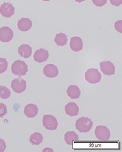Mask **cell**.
Instances as JSON below:
<instances>
[{
    "label": "cell",
    "mask_w": 122,
    "mask_h": 152,
    "mask_svg": "<svg viewBox=\"0 0 122 152\" xmlns=\"http://www.w3.org/2000/svg\"><path fill=\"white\" fill-rule=\"evenodd\" d=\"M100 68L101 70L104 75L111 76L115 74V67L114 64L110 61H104L100 63Z\"/></svg>",
    "instance_id": "9"
},
{
    "label": "cell",
    "mask_w": 122,
    "mask_h": 152,
    "mask_svg": "<svg viewBox=\"0 0 122 152\" xmlns=\"http://www.w3.org/2000/svg\"><path fill=\"white\" fill-rule=\"evenodd\" d=\"M11 70L12 74L21 77L24 76L28 72V66L26 64L20 60L14 61L12 64Z\"/></svg>",
    "instance_id": "2"
},
{
    "label": "cell",
    "mask_w": 122,
    "mask_h": 152,
    "mask_svg": "<svg viewBox=\"0 0 122 152\" xmlns=\"http://www.w3.org/2000/svg\"><path fill=\"white\" fill-rule=\"evenodd\" d=\"M42 1H50V0H42Z\"/></svg>",
    "instance_id": "30"
},
{
    "label": "cell",
    "mask_w": 122,
    "mask_h": 152,
    "mask_svg": "<svg viewBox=\"0 0 122 152\" xmlns=\"http://www.w3.org/2000/svg\"><path fill=\"white\" fill-rule=\"evenodd\" d=\"M45 150H50V151H53V149H49V148H45V149L43 150V151H44Z\"/></svg>",
    "instance_id": "29"
},
{
    "label": "cell",
    "mask_w": 122,
    "mask_h": 152,
    "mask_svg": "<svg viewBox=\"0 0 122 152\" xmlns=\"http://www.w3.org/2000/svg\"><path fill=\"white\" fill-rule=\"evenodd\" d=\"M8 64L5 58H0V74L6 72L8 69Z\"/></svg>",
    "instance_id": "22"
},
{
    "label": "cell",
    "mask_w": 122,
    "mask_h": 152,
    "mask_svg": "<svg viewBox=\"0 0 122 152\" xmlns=\"http://www.w3.org/2000/svg\"><path fill=\"white\" fill-rule=\"evenodd\" d=\"M85 79L90 84H96L101 80V75L96 68H90L85 73Z\"/></svg>",
    "instance_id": "3"
},
{
    "label": "cell",
    "mask_w": 122,
    "mask_h": 152,
    "mask_svg": "<svg viewBox=\"0 0 122 152\" xmlns=\"http://www.w3.org/2000/svg\"><path fill=\"white\" fill-rule=\"evenodd\" d=\"M78 139H79V137L74 131H68L65 134V141L66 143L69 145H71L73 141H77Z\"/></svg>",
    "instance_id": "20"
},
{
    "label": "cell",
    "mask_w": 122,
    "mask_h": 152,
    "mask_svg": "<svg viewBox=\"0 0 122 152\" xmlns=\"http://www.w3.org/2000/svg\"><path fill=\"white\" fill-rule=\"evenodd\" d=\"M43 139V137L42 136V134L40 133H33L29 137V142L31 145H40L41 143H42Z\"/></svg>",
    "instance_id": "18"
},
{
    "label": "cell",
    "mask_w": 122,
    "mask_h": 152,
    "mask_svg": "<svg viewBox=\"0 0 122 152\" xmlns=\"http://www.w3.org/2000/svg\"><path fill=\"white\" fill-rule=\"evenodd\" d=\"M8 114L6 105L3 103H0V118H3Z\"/></svg>",
    "instance_id": "23"
},
{
    "label": "cell",
    "mask_w": 122,
    "mask_h": 152,
    "mask_svg": "<svg viewBox=\"0 0 122 152\" xmlns=\"http://www.w3.org/2000/svg\"><path fill=\"white\" fill-rule=\"evenodd\" d=\"M6 149V144L4 139H0V152L4 151Z\"/></svg>",
    "instance_id": "26"
},
{
    "label": "cell",
    "mask_w": 122,
    "mask_h": 152,
    "mask_svg": "<svg viewBox=\"0 0 122 152\" xmlns=\"http://www.w3.org/2000/svg\"><path fill=\"white\" fill-rule=\"evenodd\" d=\"M111 4L115 6H119L122 4V0H110Z\"/></svg>",
    "instance_id": "27"
},
{
    "label": "cell",
    "mask_w": 122,
    "mask_h": 152,
    "mask_svg": "<svg viewBox=\"0 0 122 152\" xmlns=\"http://www.w3.org/2000/svg\"><path fill=\"white\" fill-rule=\"evenodd\" d=\"M49 58L48 51L45 49H38L35 51L33 55V59L36 62L43 63L46 62Z\"/></svg>",
    "instance_id": "10"
},
{
    "label": "cell",
    "mask_w": 122,
    "mask_h": 152,
    "mask_svg": "<svg viewBox=\"0 0 122 152\" xmlns=\"http://www.w3.org/2000/svg\"><path fill=\"white\" fill-rule=\"evenodd\" d=\"M67 37L66 34L60 33L56 35L54 38V42L59 47H62V46L65 45L67 43Z\"/></svg>",
    "instance_id": "19"
},
{
    "label": "cell",
    "mask_w": 122,
    "mask_h": 152,
    "mask_svg": "<svg viewBox=\"0 0 122 152\" xmlns=\"http://www.w3.org/2000/svg\"><path fill=\"white\" fill-rule=\"evenodd\" d=\"M43 71L46 77L50 78H54L58 75V68L52 64H48L45 66Z\"/></svg>",
    "instance_id": "11"
},
{
    "label": "cell",
    "mask_w": 122,
    "mask_h": 152,
    "mask_svg": "<svg viewBox=\"0 0 122 152\" xmlns=\"http://www.w3.org/2000/svg\"><path fill=\"white\" fill-rule=\"evenodd\" d=\"M38 107L35 104H29L24 108V114L27 118H34L38 114Z\"/></svg>",
    "instance_id": "15"
},
{
    "label": "cell",
    "mask_w": 122,
    "mask_h": 152,
    "mask_svg": "<svg viewBox=\"0 0 122 152\" xmlns=\"http://www.w3.org/2000/svg\"><path fill=\"white\" fill-rule=\"evenodd\" d=\"M92 3L97 7H102L107 4V0H92Z\"/></svg>",
    "instance_id": "24"
},
{
    "label": "cell",
    "mask_w": 122,
    "mask_h": 152,
    "mask_svg": "<svg viewBox=\"0 0 122 152\" xmlns=\"http://www.w3.org/2000/svg\"><path fill=\"white\" fill-rule=\"evenodd\" d=\"M79 108L78 105L74 102H69L65 105V113L69 116H76L79 114Z\"/></svg>",
    "instance_id": "14"
},
{
    "label": "cell",
    "mask_w": 122,
    "mask_h": 152,
    "mask_svg": "<svg viewBox=\"0 0 122 152\" xmlns=\"http://www.w3.org/2000/svg\"><path fill=\"white\" fill-rule=\"evenodd\" d=\"M15 8L10 2H4L0 6V14L6 18H10L14 14Z\"/></svg>",
    "instance_id": "7"
},
{
    "label": "cell",
    "mask_w": 122,
    "mask_h": 152,
    "mask_svg": "<svg viewBox=\"0 0 122 152\" xmlns=\"http://www.w3.org/2000/svg\"><path fill=\"white\" fill-rule=\"evenodd\" d=\"M83 41L82 39L79 37H73L71 38L69 46L71 50L75 52L80 51L83 49Z\"/></svg>",
    "instance_id": "12"
},
{
    "label": "cell",
    "mask_w": 122,
    "mask_h": 152,
    "mask_svg": "<svg viewBox=\"0 0 122 152\" xmlns=\"http://www.w3.org/2000/svg\"><path fill=\"white\" fill-rule=\"evenodd\" d=\"M11 87L14 92L16 94H21L26 90V82L22 78L18 77L12 80Z\"/></svg>",
    "instance_id": "6"
},
{
    "label": "cell",
    "mask_w": 122,
    "mask_h": 152,
    "mask_svg": "<svg viewBox=\"0 0 122 152\" xmlns=\"http://www.w3.org/2000/svg\"><path fill=\"white\" fill-rule=\"evenodd\" d=\"M14 37V33L12 29L8 26L0 28V41L3 43H8Z\"/></svg>",
    "instance_id": "8"
},
{
    "label": "cell",
    "mask_w": 122,
    "mask_h": 152,
    "mask_svg": "<svg viewBox=\"0 0 122 152\" xmlns=\"http://www.w3.org/2000/svg\"><path fill=\"white\" fill-rule=\"evenodd\" d=\"M75 1H76V2H77V3H82V2L84 1L85 0H75Z\"/></svg>",
    "instance_id": "28"
},
{
    "label": "cell",
    "mask_w": 122,
    "mask_h": 152,
    "mask_svg": "<svg viewBox=\"0 0 122 152\" xmlns=\"http://www.w3.org/2000/svg\"><path fill=\"white\" fill-rule=\"evenodd\" d=\"M75 128L80 133H87L92 129L93 122L87 117H81L75 122Z\"/></svg>",
    "instance_id": "1"
},
{
    "label": "cell",
    "mask_w": 122,
    "mask_h": 152,
    "mask_svg": "<svg viewBox=\"0 0 122 152\" xmlns=\"http://www.w3.org/2000/svg\"><path fill=\"white\" fill-rule=\"evenodd\" d=\"M11 92L8 88L5 86H0V98L3 99H7L10 97Z\"/></svg>",
    "instance_id": "21"
},
{
    "label": "cell",
    "mask_w": 122,
    "mask_h": 152,
    "mask_svg": "<svg viewBox=\"0 0 122 152\" xmlns=\"http://www.w3.org/2000/svg\"><path fill=\"white\" fill-rule=\"evenodd\" d=\"M94 134L96 138L98 140H109L111 137V133H110L109 129L104 126H97L95 129Z\"/></svg>",
    "instance_id": "5"
},
{
    "label": "cell",
    "mask_w": 122,
    "mask_h": 152,
    "mask_svg": "<svg viewBox=\"0 0 122 152\" xmlns=\"http://www.w3.org/2000/svg\"><path fill=\"white\" fill-rule=\"evenodd\" d=\"M67 94L71 99H78L81 95L79 87L76 85H71L67 89Z\"/></svg>",
    "instance_id": "17"
},
{
    "label": "cell",
    "mask_w": 122,
    "mask_h": 152,
    "mask_svg": "<svg viewBox=\"0 0 122 152\" xmlns=\"http://www.w3.org/2000/svg\"><path fill=\"white\" fill-rule=\"evenodd\" d=\"M18 52L22 58H29L32 53V49L28 44H22L19 46L18 49Z\"/></svg>",
    "instance_id": "16"
},
{
    "label": "cell",
    "mask_w": 122,
    "mask_h": 152,
    "mask_svg": "<svg viewBox=\"0 0 122 152\" xmlns=\"http://www.w3.org/2000/svg\"><path fill=\"white\" fill-rule=\"evenodd\" d=\"M42 124L44 128L48 131H54L58 125L57 118L52 115H44L42 118Z\"/></svg>",
    "instance_id": "4"
},
{
    "label": "cell",
    "mask_w": 122,
    "mask_h": 152,
    "mask_svg": "<svg viewBox=\"0 0 122 152\" xmlns=\"http://www.w3.org/2000/svg\"><path fill=\"white\" fill-rule=\"evenodd\" d=\"M115 28L116 31H118L119 33H122V21L119 20L117 21L115 23Z\"/></svg>",
    "instance_id": "25"
},
{
    "label": "cell",
    "mask_w": 122,
    "mask_h": 152,
    "mask_svg": "<svg viewBox=\"0 0 122 152\" xmlns=\"http://www.w3.org/2000/svg\"><path fill=\"white\" fill-rule=\"evenodd\" d=\"M17 27L22 32H26L32 27V21L28 18H22L17 23Z\"/></svg>",
    "instance_id": "13"
}]
</instances>
